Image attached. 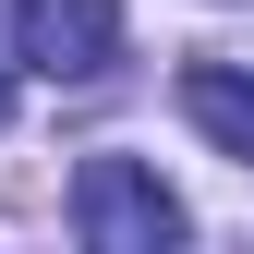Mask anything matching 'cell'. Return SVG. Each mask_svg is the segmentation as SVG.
<instances>
[{"mask_svg":"<svg viewBox=\"0 0 254 254\" xmlns=\"http://www.w3.org/2000/svg\"><path fill=\"white\" fill-rule=\"evenodd\" d=\"M12 49L49 85H97L121 61V0H12Z\"/></svg>","mask_w":254,"mask_h":254,"instance_id":"7a4b0ae2","label":"cell"},{"mask_svg":"<svg viewBox=\"0 0 254 254\" xmlns=\"http://www.w3.org/2000/svg\"><path fill=\"white\" fill-rule=\"evenodd\" d=\"M182 121H194L218 157H242V170H254V73H230V61H194V73H182Z\"/></svg>","mask_w":254,"mask_h":254,"instance_id":"3957f363","label":"cell"},{"mask_svg":"<svg viewBox=\"0 0 254 254\" xmlns=\"http://www.w3.org/2000/svg\"><path fill=\"white\" fill-rule=\"evenodd\" d=\"M0 121H12V85H0Z\"/></svg>","mask_w":254,"mask_h":254,"instance_id":"277c9868","label":"cell"},{"mask_svg":"<svg viewBox=\"0 0 254 254\" xmlns=\"http://www.w3.org/2000/svg\"><path fill=\"white\" fill-rule=\"evenodd\" d=\"M73 230L97 254H157V242L194 230V218H182V194L145 170V157H85L73 170Z\"/></svg>","mask_w":254,"mask_h":254,"instance_id":"6da1fadb","label":"cell"}]
</instances>
